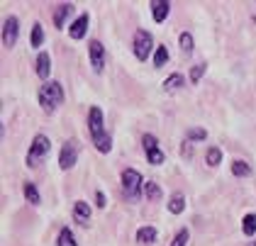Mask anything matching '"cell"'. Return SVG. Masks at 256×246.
Returning a JSON list of instances; mask_svg holds the SVG:
<instances>
[{
	"label": "cell",
	"instance_id": "6da1fadb",
	"mask_svg": "<svg viewBox=\"0 0 256 246\" xmlns=\"http://www.w3.org/2000/svg\"><path fill=\"white\" fill-rule=\"evenodd\" d=\"M61 100H64V88H61V83H56V80H49V83H44V86H42L40 105L44 108V112L52 114L61 105Z\"/></svg>",
	"mask_w": 256,
	"mask_h": 246
},
{
	"label": "cell",
	"instance_id": "7a4b0ae2",
	"mask_svg": "<svg viewBox=\"0 0 256 246\" xmlns=\"http://www.w3.org/2000/svg\"><path fill=\"white\" fill-rule=\"evenodd\" d=\"M49 149H52V144H49V136L37 134V136H34V142H32V146H30V154H27V166H30V168H34L42 158L49 154Z\"/></svg>",
	"mask_w": 256,
	"mask_h": 246
},
{
	"label": "cell",
	"instance_id": "3957f363",
	"mask_svg": "<svg viewBox=\"0 0 256 246\" xmlns=\"http://www.w3.org/2000/svg\"><path fill=\"white\" fill-rule=\"evenodd\" d=\"M152 49H154L152 34H149L146 30H137V34H134V56H137L139 61H146L149 54H152Z\"/></svg>",
	"mask_w": 256,
	"mask_h": 246
},
{
	"label": "cell",
	"instance_id": "277c9868",
	"mask_svg": "<svg viewBox=\"0 0 256 246\" xmlns=\"http://www.w3.org/2000/svg\"><path fill=\"white\" fill-rule=\"evenodd\" d=\"M142 144H144V152H146V161H149L152 166H161V164L166 161L164 152L158 149L156 136H152V134H144V136H142Z\"/></svg>",
	"mask_w": 256,
	"mask_h": 246
},
{
	"label": "cell",
	"instance_id": "5b68a950",
	"mask_svg": "<svg viewBox=\"0 0 256 246\" xmlns=\"http://www.w3.org/2000/svg\"><path fill=\"white\" fill-rule=\"evenodd\" d=\"M122 190L127 198H137L142 190V176L134 168H124L122 170Z\"/></svg>",
	"mask_w": 256,
	"mask_h": 246
},
{
	"label": "cell",
	"instance_id": "8992f818",
	"mask_svg": "<svg viewBox=\"0 0 256 246\" xmlns=\"http://www.w3.org/2000/svg\"><path fill=\"white\" fill-rule=\"evenodd\" d=\"M76 161H78V146H76V142L71 139V142H66V144L61 146L59 168L61 170H71L74 166H76Z\"/></svg>",
	"mask_w": 256,
	"mask_h": 246
},
{
	"label": "cell",
	"instance_id": "52a82bcc",
	"mask_svg": "<svg viewBox=\"0 0 256 246\" xmlns=\"http://www.w3.org/2000/svg\"><path fill=\"white\" fill-rule=\"evenodd\" d=\"M18 34H20V27H18V18H10L5 20V24H2V44L8 46V49H12L15 46V42H18Z\"/></svg>",
	"mask_w": 256,
	"mask_h": 246
},
{
	"label": "cell",
	"instance_id": "ba28073f",
	"mask_svg": "<svg viewBox=\"0 0 256 246\" xmlns=\"http://www.w3.org/2000/svg\"><path fill=\"white\" fill-rule=\"evenodd\" d=\"M88 130H90V136H93V142L100 139L105 132V127H102V110L100 108H90V112H88Z\"/></svg>",
	"mask_w": 256,
	"mask_h": 246
},
{
	"label": "cell",
	"instance_id": "9c48e42d",
	"mask_svg": "<svg viewBox=\"0 0 256 246\" xmlns=\"http://www.w3.org/2000/svg\"><path fill=\"white\" fill-rule=\"evenodd\" d=\"M88 52H90L93 68H96V71H102V66H105V46L100 44V39H93V42L88 44Z\"/></svg>",
	"mask_w": 256,
	"mask_h": 246
},
{
	"label": "cell",
	"instance_id": "30bf717a",
	"mask_svg": "<svg viewBox=\"0 0 256 246\" xmlns=\"http://www.w3.org/2000/svg\"><path fill=\"white\" fill-rule=\"evenodd\" d=\"M88 12H83L80 18L74 20V24L68 27V37L71 39H83L86 37V32H88Z\"/></svg>",
	"mask_w": 256,
	"mask_h": 246
},
{
	"label": "cell",
	"instance_id": "8fae6325",
	"mask_svg": "<svg viewBox=\"0 0 256 246\" xmlns=\"http://www.w3.org/2000/svg\"><path fill=\"white\" fill-rule=\"evenodd\" d=\"M168 12H171V2L168 0H154L152 2V18H154V22H164Z\"/></svg>",
	"mask_w": 256,
	"mask_h": 246
},
{
	"label": "cell",
	"instance_id": "7c38bea8",
	"mask_svg": "<svg viewBox=\"0 0 256 246\" xmlns=\"http://www.w3.org/2000/svg\"><path fill=\"white\" fill-rule=\"evenodd\" d=\"M71 12H74V5H71V2H64V5H59V8H56V12H54V24L61 30V27L66 24V20H68V15H71Z\"/></svg>",
	"mask_w": 256,
	"mask_h": 246
},
{
	"label": "cell",
	"instance_id": "4fadbf2b",
	"mask_svg": "<svg viewBox=\"0 0 256 246\" xmlns=\"http://www.w3.org/2000/svg\"><path fill=\"white\" fill-rule=\"evenodd\" d=\"M183 83H186L183 74H171V76L164 80V90H166V93H176L178 88H183Z\"/></svg>",
	"mask_w": 256,
	"mask_h": 246
},
{
	"label": "cell",
	"instance_id": "5bb4252c",
	"mask_svg": "<svg viewBox=\"0 0 256 246\" xmlns=\"http://www.w3.org/2000/svg\"><path fill=\"white\" fill-rule=\"evenodd\" d=\"M49 71H52V58L46 52H42L37 56V76L40 78H49Z\"/></svg>",
	"mask_w": 256,
	"mask_h": 246
},
{
	"label": "cell",
	"instance_id": "9a60e30c",
	"mask_svg": "<svg viewBox=\"0 0 256 246\" xmlns=\"http://www.w3.org/2000/svg\"><path fill=\"white\" fill-rule=\"evenodd\" d=\"M242 232H244V236H254L256 234V214L254 212H249V214L242 220Z\"/></svg>",
	"mask_w": 256,
	"mask_h": 246
},
{
	"label": "cell",
	"instance_id": "2e32d148",
	"mask_svg": "<svg viewBox=\"0 0 256 246\" xmlns=\"http://www.w3.org/2000/svg\"><path fill=\"white\" fill-rule=\"evenodd\" d=\"M137 242H142V244H152V242H156V229L154 227L137 229Z\"/></svg>",
	"mask_w": 256,
	"mask_h": 246
},
{
	"label": "cell",
	"instance_id": "e0dca14e",
	"mask_svg": "<svg viewBox=\"0 0 256 246\" xmlns=\"http://www.w3.org/2000/svg\"><path fill=\"white\" fill-rule=\"evenodd\" d=\"M183 210H186V198H183L180 192H174V195H171V202H168V212L180 214Z\"/></svg>",
	"mask_w": 256,
	"mask_h": 246
},
{
	"label": "cell",
	"instance_id": "ac0fdd59",
	"mask_svg": "<svg viewBox=\"0 0 256 246\" xmlns=\"http://www.w3.org/2000/svg\"><path fill=\"white\" fill-rule=\"evenodd\" d=\"M74 217L80 220V222H88V220H90V208H88L83 200H78V202L74 205Z\"/></svg>",
	"mask_w": 256,
	"mask_h": 246
},
{
	"label": "cell",
	"instance_id": "d6986e66",
	"mask_svg": "<svg viewBox=\"0 0 256 246\" xmlns=\"http://www.w3.org/2000/svg\"><path fill=\"white\" fill-rule=\"evenodd\" d=\"M232 173L236 178H246V176H252V166L246 161H232Z\"/></svg>",
	"mask_w": 256,
	"mask_h": 246
},
{
	"label": "cell",
	"instance_id": "ffe728a7",
	"mask_svg": "<svg viewBox=\"0 0 256 246\" xmlns=\"http://www.w3.org/2000/svg\"><path fill=\"white\" fill-rule=\"evenodd\" d=\"M59 246H78L76 236H74V232H71L68 227H64L59 232Z\"/></svg>",
	"mask_w": 256,
	"mask_h": 246
},
{
	"label": "cell",
	"instance_id": "44dd1931",
	"mask_svg": "<svg viewBox=\"0 0 256 246\" xmlns=\"http://www.w3.org/2000/svg\"><path fill=\"white\" fill-rule=\"evenodd\" d=\"M30 42H32V46H34V49H40L42 46V42H44V30H42L40 22H34V24H32V37H30Z\"/></svg>",
	"mask_w": 256,
	"mask_h": 246
},
{
	"label": "cell",
	"instance_id": "7402d4cb",
	"mask_svg": "<svg viewBox=\"0 0 256 246\" xmlns=\"http://www.w3.org/2000/svg\"><path fill=\"white\" fill-rule=\"evenodd\" d=\"M24 198H27V202H32V205H40L42 198L37 188H34V183H24Z\"/></svg>",
	"mask_w": 256,
	"mask_h": 246
},
{
	"label": "cell",
	"instance_id": "603a6c76",
	"mask_svg": "<svg viewBox=\"0 0 256 246\" xmlns=\"http://www.w3.org/2000/svg\"><path fill=\"white\" fill-rule=\"evenodd\" d=\"M168 64V49L161 44V46H156V52H154V66H166Z\"/></svg>",
	"mask_w": 256,
	"mask_h": 246
},
{
	"label": "cell",
	"instance_id": "cb8c5ba5",
	"mask_svg": "<svg viewBox=\"0 0 256 246\" xmlns=\"http://www.w3.org/2000/svg\"><path fill=\"white\" fill-rule=\"evenodd\" d=\"M205 161H208V166H220V161H222V152L217 149V146H210L208 149V154H205Z\"/></svg>",
	"mask_w": 256,
	"mask_h": 246
},
{
	"label": "cell",
	"instance_id": "d4e9b609",
	"mask_svg": "<svg viewBox=\"0 0 256 246\" xmlns=\"http://www.w3.org/2000/svg\"><path fill=\"white\" fill-rule=\"evenodd\" d=\"M146 198H149L152 202H156L158 198H161V186L154 183V180H149V183H146Z\"/></svg>",
	"mask_w": 256,
	"mask_h": 246
},
{
	"label": "cell",
	"instance_id": "484cf974",
	"mask_svg": "<svg viewBox=\"0 0 256 246\" xmlns=\"http://www.w3.org/2000/svg\"><path fill=\"white\" fill-rule=\"evenodd\" d=\"M193 46H196V44H193V34H190V32H183V34H180V49H183L186 54H190Z\"/></svg>",
	"mask_w": 256,
	"mask_h": 246
},
{
	"label": "cell",
	"instance_id": "4316f807",
	"mask_svg": "<svg viewBox=\"0 0 256 246\" xmlns=\"http://www.w3.org/2000/svg\"><path fill=\"white\" fill-rule=\"evenodd\" d=\"M202 139H208V132H205L202 127H193V130H188V142H202Z\"/></svg>",
	"mask_w": 256,
	"mask_h": 246
},
{
	"label": "cell",
	"instance_id": "83f0119b",
	"mask_svg": "<svg viewBox=\"0 0 256 246\" xmlns=\"http://www.w3.org/2000/svg\"><path fill=\"white\" fill-rule=\"evenodd\" d=\"M188 236H190V232H188V229H180L176 236H174L171 246H186V244H188Z\"/></svg>",
	"mask_w": 256,
	"mask_h": 246
},
{
	"label": "cell",
	"instance_id": "f1b7e54d",
	"mask_svg": "<svg viewBox=\"0 0 256 246\" xmlns=\"http://www.w3.org/2000/svg\"><path fill=\"white\" fill-rule=\"evenodd\" d=\"M205 76V64H200V66H193L190 68V83H196L198 86V80Z\"/></svg>",
	"mask_w": 256,
	"mask_h": 246
},
{
	"label": "cell",
	"instance_id": "f546056e",
	"mask_svg": "<svg viewBox=\"0 0 256 246\" xmlns=\"http://www.w3.org/2000/svg\"><path fill=\"white\" fill-rule=\"evenodd\" d=\"M96 205H98V208H105V205H108V200H105V192H96Z\"/></svg>",
	"mask_w": 256,
	"mask_h": 246
},
{
	"label": "cell",
	"instance_id": "4dcf8cb0",
	"mask_svg": "<svg viewBox=\"0 0 256 246\" xmlns=\"http://www.w3.org/2000/svg\"><path fill=\"white\" fill-rule=\"evenodd\" d=\"M190 154H193V142H188V139H186V144H183V156H186V158H190Z\"/></svg>",
	"mask_w": 256,
	"mask_h": 246
},
{
	"label": "cell",
	"instance_id": "1f68e13d",
	"mask_svg": "<svg viewBox=\"0 0 256 246\" xmlns=\"http://www.w3.org/2000/svg\"><path fill=\"white\" fill-rule=\"evenodd\" d=\"M249 246H256V242H249Z\"/></svg>",
	"mask_w": 256,
	"mask_h": 246
}]
</instances>
